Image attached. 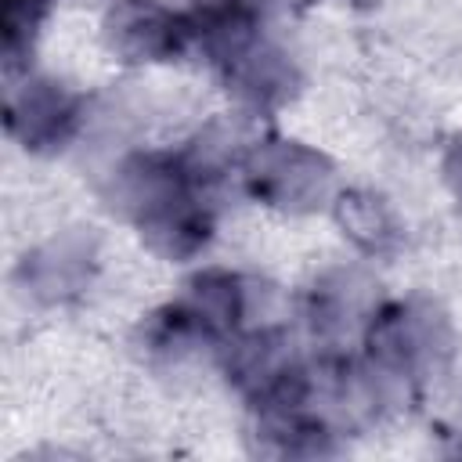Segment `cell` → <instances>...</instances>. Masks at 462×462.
I'll return each instance as SVG.
<instances>
[{"label": "cell", "mask_w": 462, "mask_h": 462, "mask_svg": "<svg viewBox=\"0 0 462 462\" xmlns=\"http://www.w3.org/2000/svg\"><path fill=\"white\" fill-rule=\"evenodd\" d=\"M105 40L130 65L173 61L195 43L191 18L159 0H116L105 14Z\"/></svg>", "instance_id": "8992f818"}, {"label": "cell", "mask_w": 462, "mask_h": 462, "mask_svg": "<svg viewBox=\"0 0 462 462\" xmlns=\"http://www.w3.org/2000/svg\"><path fill=\"white\" fill-rule=\"evenodd\" d=\"M220 76H224L227 90H235L256 112H271V108L289 105L303 83L296 61L282 47H274L271 40H260L235 65H227Z\"/></svg>", "instance_id": "52a82bcc"}, {"label": "cell", "mask_w": 462, "mask_h": 462, "mask_svg": "<svg viewBox=\"0 0 462 462\" xmlns=\"http://www.w3.org/2000/svg\"><path fill=\"white\" fill-rule=\"evenodd\" d=\"M188 18L195 43L206 51L217 72L235 65L245 51L263 40L253 0H195Z\"/></svg>", "instance_id": "ba28073f"}, {"label": "cell", "mask_w": 462, "mask_h": 462, "mask_svg": "<svg viewBox=\"0 0 462 462\" xmlns=\"http://www.w3.org/2000/svg\"><path fill=\"white\" fill-rule=\"evenodd\" d=\"M361 310V292L350 285V278L339 282H321L310 292L307 318L318 336H339L350 328V318Z\"/></svg>", "instance_id": "7c38bea8"}, {"label": "cell", "mask_w": 462, "mask_h": 462, "mask_svg": "<svg viewBox=\"0 0 462 462\" xmlns=\"http://www.w3.org/2000/svg\"><path fill=\"white\" fill-rule=\"evenodd\" d=\"M444 177H448L455 199L462 202V137L451 141V148H448V155H444Z\"/></svg>", "instance_id": "4fadbf2b"}, {"label": "cell", "mask_w": 462, "mask_h": 462, "mask_svg": "<svg viewBox=\"0 0 462 462\" xmlns=\"http://www.w3.org/2000/svg\"><path fill=\"white\" fill-rule=\"evenodd\" d=\"M238 170L253 199H260L263 206L285 209V213L321 209L336 188V166L328 155L300 141H282V137L256 141L242 155Z\"/></svg>", "instance_id": "3957f363"}, {"label": "cell", "mask_w": 462, "mask_h": 462, "mask_svg": "<svg viewBox=\"0 0 462 462\" xmlns=\"http://www.w3.org/2000/svg\"><path fill=\"white\" fill-rule=\"evenodd\" d=\"M336 220L343 227V235L365 249L368 256H390L401 245V224L393 217V209L372 195V191H343L336 202Z\"/></svg>", "instance_id": "30bf717a"}, {"label": "cell", "mask_w": 462, "mask_h": 462, "mask_svg": "<svg viewBox=\"0 0 462 462\" xmlns=\"http://www.w3.org/2000/svg\"><path fill=\"white\" fill-rule=\"evenodd\" d=\"M18 278L36 300L58 303L76 296L90 278V245L83 238H58L22 260Z\"/></svg>", "instance_id": "9c48e42d"}, {"label": "cell", "mask_w": 462, "mask_h": 462, "mask_svg": "<svg viewBox=\"0 0 462 462\" xmlns=\"http://www.w3.org/2000/svg\"><path fill=\"white\" fill-rule=\"evenodd\" d=\"M253 310V285L231 271H202L188 282V292L155 310L144 325L152 350H180L202 343H231Z\"/></svg>", "instance_id": "7a4b0ae2"}, {"label": "cell", "mask_w": 462, "mask_h": 462, "mask_svg": "<svg viewBox=\"0 0 462 462\" xmlns=\"http://www.w3.org/2000/svg\"><path fill=\"white\" fill-rule=\"evenodd\" d=\"M112 206L166 260L195 256L213 235L206 173L191 152H134L112 180Z\"/></svg>", "instance_id": "6da1fadb"}, {"label": "cell", "mask_w": 462, "mask_h": 462, "mask_svg": "<svg viewBox=\"0 0 462 462\" xmlns=\"http://www.w3.org/2000/svg\"><path fill=\"white\" fill-rule=\"evenodd\" d=\"M7 134L36 155L61 152L83 123V97L58 79L32 76L7 97Z\"/></svg>", "instance_id": "5b68a950"}, {"label": "cell", "mask_w": 462, "mask_h": 462, "mask_svg": "<svg viewBox=\"0 0 462 462\" xmlns=\"http://www.w3.org/2000/svg\"><path fill=\"white\" fill-rule=\"evenodd\" d=\"M365 346L372 368L383 379L415 383L437 365L440 354H448L451 328L433 303L401 300V303H386L368 318Z\"/></svg>", "instance_id": "277c9868"}, {"label": "cell", "mask_w": 462, "mask_h": 462, "mask_svg": "<svg viewBox=\"0 0 462 462\" xmlns=\"http://www.w3.org/2000/svg\"><path fill=\"white\" fill-rule=\"evenodd\" d=\"M54 4L58 0H0V54L7 72H14L29 58L36 32Z\"/></svg>", "instance_id": "8fae6325"}]
</instances>
